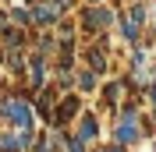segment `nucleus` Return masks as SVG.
Returning a JSON list of instances; mask_svg holds the SVG:
<instances>
[{
	"instance_id": "39448f33",
	"label": "nucleus",
	"mask_w": 156,
	"mask_h": 152,
	"mask_svg": "<svg viewBox=\"0 0 156 152\" xmlns=\"http://www.w3.org/2000/svg\"><path fill=\"white\" fill-rule=\"evenodd\" d=\"M60 106H64V110L57 113V120H60V124L68 120V117H75V113H78V99H75V95H68V99H64Z\"/></svg>"
},
{
	"instance_id": "0eeeda50",
	"label": "nucleus",
	"mask_w": 156,
	"mask_h": 152,
	"mask_svg": "<svg viewBox=\"0 0 156 152\" xmlns=\"http://www.w3.org/2000/svg\"><path fill=\"white\" fill-rule=\"evenodd\" d=\"M96 85V74H92V71H85V74H82V88H92Z\"/></svg>"
},
{
	"instance_id": "f03ea898",
	"label": "nucleus",
	"mask_w": 156,
	"mask_h": 152,
	"mask_svg": "<svg viewBox=\"0 0 156 152\" xmlns=\"http://www.w3.org/2000/svg\"><path fill=\"white\" fill-rule=\"evenodd\" d=\"M114 138H117V145H131L138 138V124L135 120H121L117 124V131H114Z\"/></svg>"
},
{
	"instance_id": "f257e3e1",
	"label": "nucleus",
	"mask_w": 156,
	"mask_h": 152,
	"mask_svg": "<svg viewBox=\"0 0 156 152\" xmlns=\"http://www.w3.org/2000/svg\"><path fill=\"white\" fill-rule=\"evenodd\" d=\"M4 113L14 124H21V131L32 127V113H29V103H25V99H7V103H4Z\"/></svg>"
},
{
	"instance_id": "7ed1b4c3",
	"label": "nucleus",
	"mask_w": 156,
	"mask_h": 152,
	"mask_svg": "<svg viewBox=\"0 0 156 152\" xmlns=\"http://www.w3.org/2000/svg\"><path fill=\"white\" fill-rule=\"evenodd\" d=\"M110 18H114V14H110V11H103V7L85 11V25H89V29H107V25H110Z\"/></svg>"
},
{
	"instance_id": "423d86ee",
	"label": "nucleus",
	"mask_w": 156,
	"mask_h": 152,
	"mask_svg": "<svg viewBox=\"0 0 156 152\" xmlns=\"http://www.w3.org/2000/svg\"><path fill=\"white\" fill-rule=\"evenodd\" d=\"M57 11L60 7H36V21H39V25H50V21L57 18Z\"/></svg>"
},
{
	"instance_id": "6e6552de",
	"label": "nucleus",
	"mask_w": 156,
	"mask_h": 152,
	"mask_svg": "<svg viewBox=\"0 0 156 152\" xmlns=\"http://www.w3.org/2000/svg\"><path fill=\"white\" fill-rule=\"evenodd\" d=\"M99 152H121V145H107V149H99Z\"/></svg>"
},
{
	"instance_id": "20e7f679",
	"label": "nucleus",
	"mask_w": 156,
	"mask_h": 152,
	"mask_svg": "<svg viewBox=\"0 0 156 152\" xmlns=\"http://www.w3.org/2000/svg\"><path fill=\"white\" fill-rule=\"evenodd\" d=\"M96 117H85V120H82V127H78V142H92V138H96Z\"/></svg>"
},
{
	"instance_id": "1a4fd4ad",
	"label": "nucleus",
	"mask_w": 156,
	"mask_h": 152,
	"mask_svg": "<svg viewBox=\"0 0 156 152\" xmlns=\"http://www.w3.org/2000/svg\"><path fill=\"white\" fill-rule=\"evenodd\" d=\"M149 99H153V106H156V85H153V88H149Z\"/></svg>"
}]
</instances>
